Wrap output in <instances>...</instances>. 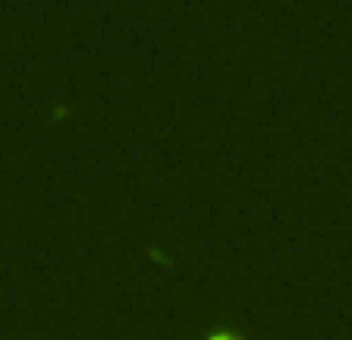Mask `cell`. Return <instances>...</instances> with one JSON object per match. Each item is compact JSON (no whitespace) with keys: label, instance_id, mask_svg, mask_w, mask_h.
<instances>
[{"label":"cell","instance_id":"cell-1","mask_svg":"<svg viewBox=\"0 0 352 340\" xmlns=\"http://www.w3.org/2000/svg\"><path fill=\"white\" fill-rule=\"evenodd\" d=\"M207 340H244V337L238 334V331H213Z\"/></svg>","mask_w":352,"mask_h":340}]
</instances>
